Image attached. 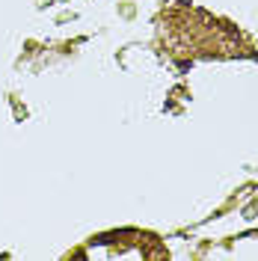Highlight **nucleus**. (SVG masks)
Wrapping results in <instances>:
<instances>
[]
</instances>
